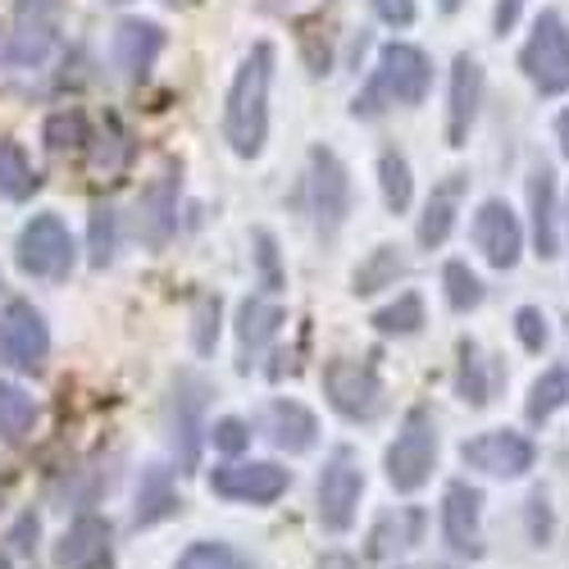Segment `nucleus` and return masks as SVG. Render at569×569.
<instances>
[{
  "mask_svg": "<svg viewBox=\"0 0 569 569\" xmlns=\"http://www.w3.org/2000/svg\"><path fill=\"white\" fill-rule=\"evenodd\" d=\"M529 506H533V515H529V519H533V542L542 547V542L551 538V515H547V497L538 492V497H533Z\"/></svg>",
  "mask_w": 569,
  "mask_h": 569,
  "instance_id": "42",
  "label": "nucleus"
},
{
  "mask_svg": "<svg viewBox=\"0 0 569 569\" xmlns=\"http://www.w3.org/2000/svg\"><path fill=\"white\" fill-rule=\"evenodd\" d=\"M438 6H442V10H456V6H460V0H438Z\"/></svg>",
  "mask_w": 569,
  "mask_h": 569,
  "instance_id": "46",
  "label": "nucleus"
},
{
  "mask_svg": "<svg viewBox=\"0 0 569 569\" xmlns=\"http://www.w3.org/2000/svg\"><path fill=\"white\" fill-rule=\"evenodd\" d=\"M219 338V297H201L197 301V351L210 356Z\"/></svg>",
  "mask_w": 569,
  "mask_h": 569,
  "instance_id": "37",
  "label": "nucleus"
},
{
  "mask_svg": "<svg viewBox=\"0 0 569 569\" xmlns=\"http://www.w3.org/2000/svg\"><path fill=\"white\" fill-rule=\"evenodd\" d=\"M210 438H214V447L228 451V456H237V451L251 442V433H247V423H242V419H219L214 429H210Z\"/></svg>",
  "mask_w": 569,
  "mask_h": 569,
  "instance_id": "39",
  "label": "nucleus"
},
{
  "mask_svg": "<svg viewBox=\"0 0 569 569\" xmlns=\"http://www.w3.org/2000/svg\"><path fill=\"white\" fill-rule=\"evenodd\" d=\"M378 178H383V201L392 214H406L410 210V164L401 151H383V160H378Z\"/></svg>",
  "mask_w": 569,
  "mask_h": 569,
  "instance_id": "31",
  "label": "nucleus"
},
{
  "mask_svg": "<svg viewBox=\"0 0 569 569\" xmlns=\"http://www.w3.org/2000/svg\"><path fill=\"white\" fill-rule=\"evenodd\" d=\"M56 19H60V0H19V32L10 37V60L14 64H41L51 56Z\"/></svg>",
  "mask_w": 569,
  "mask_h": 569,
  "instance_id": "14",
  "label": "nucleus"
},
{
  "mask_svg": "<svg viewBox=\"0 0 569 569\" xmlns=\"http://www.w3.org/2000/svg\"><path fill=\"white\" fill-rule=\"evenodd\" d=\"M365 492V473L356 465L351 447H338L319 473V525L328 533H347L356 525V506Z\"/></svg>",
  "mask_w": 569,
  "mask_h": 569,
  "instance_id": "7",
  "label": "nucleus"
},
{
  "mask_svg": "<svg viewBox=\"0 0 569 569\" xmlns=\"http://www.w3.org/2000/svg\"><path fill=\"white\" fill-rule=\"evenodd\" d=\"M201 410H206V383L197 373H178V383H173V442H178L182 465H197Z\"/></svg>",
  "mask_w": 569,
  "mask_h": 569,
  "instance_id": "18",
  "label": "nucleus"
},
{
  "mask_svg": "<svg viewBox=\"0 0 569 569\" xmlns=\"http://www.w3.org/2000/svg\"><path fill=\"white\" fill-rule=\"evenodd\" d=\"M210 492L228 497V501H251V506H269L288 492V469H278L269 460H251V465H219L210 473Z\"/></svg>",
  "mask_w": 569,
  "mask_h": 569,
  "instance_id": "11",
  "label": "nucleus"
},
{
  "mask_svg": "<svg viewBox=\"0 0 569 569\" xmlns=\"http://www.w3.org/2000/svg\"><path fill=\"white\" fill-rule=\"evenodd\" d=\"M556 132H560V151L569 156V110H565V114L556 119Z\"/></svg>",
  "mask_w": 569,
  "mask_h": 569,
  "instance_id": "45",
  "label": "nucleus"
},
{
  "mask_svg": "<svg viewBox=\"0 0 569 569\" xmlns=\"http://www.w3.org/2000/svg\"><path fill=\"white\" fill-rule=\"evenodd\" d=\"M433 460H438V423L423 406H415V410H406L401 433L388 447V483L397 492H419L429 483Z\"/></svg>",
  "mask_w": 569,
  "mask_h": 569,
  "instance_id": "3",
  "label": "nucleus"
},
{
  "mask_svg": "<svg viewBox=\"0 0 569 569\" xmlns=\"http://www.w3.org/2000/svg\"><path fill=\"white\" fill-rule=\"evenodd\" d=\"M32 187H37V173L23 147L19 141H0V201H23L32 197Z\"/></svg>",
  "mask_w": 569,
  "mask_h": 569,
  "instance_id": "25",
  "label": "nucleus"
},
{
  "mask_svg": "<svg viewBox=\"0 0 569 569\" xmlns=\"http://www.w3.org/2000/svg\"><path fill=\"white\" fill-rule=\"evenodd\" d=\"M460 192H465V178H460V173H451L442 187H433V201H429V210H423V219H419V242L429 247V251H433V247H442L447 237H451Z\"/></svg>",
  "mask_w": 569,
  "mask_h": 569,
  "instance_id": "21",
  "label": "nucleus"
},
{
  "mask_svg": "<svg viewBox=\"0 0 569 569\" xmlns=\"http://www.w3.org/2000/svg\"><path fill=\"white\" fill-rule=\"evenodd\" d=\"M519 69H525L529 82L538 91H547V97H556V91H569V28L560 23V14L547 10L533 23L529 46L519 51Z\"/></svg>",
  "mask_w": 569,
  "mask_h": 569,
  "instance_id": "6",
  "label": "nucleus"
},
{
  "mask_svg": "<svg viewBox=\"0 0 569 569\" xmlns=\"http://www.w3.org/2000/svg\"><path fill=\"white\" fill-rule=\"evenodd\" d=\"M278 323H282V310H278V306H269V301H260V297H251V301L242 306V315H237V342H242V369H251V365H256L251 356H260V351H264V342L278 333Z\"/></svg>",
  "mask_w": 569,
  "mask_h": 569,
  "instance_id": "22",
  "label": "nucleus"
},
{
  "mask_svg": "<svg viewBox=\"0 0 569 569\" xmlns=\"http://www.w3.org/2000/svg\"><path fill=\"white\" fill-rule=\"evenodd\" d=\"M479 97H483V69H479V60L456 56V69H451V119H447L451 147H465L469 123H473V114H479Z\"/></svg>",
  "mask_w": 569,
  "mask_h": 569,
  "instance_id": "19",
  "label": "nucleus"
},
{
  "mask_svg": "<svg viewBox=\"0 0 569 569\" xmlns=\"http://www.w3.org/2000/svg\"><path fill=\"white\" fill-rule=\"evenodd\" d=\"M378 333H419V323H423V301L415 292H401L392 306H383L373 319H369Z\"/></svg>",
  "mask_w": 569,
  "mask_h": 569,
  "instance_id": "33",
  "label": "nucleus"
},
{
  "mask_svg": "<svg viewBox=\"0 0 569 569\" xmlns=\"http://www.w3.org/2000/svg\"><path fill=\"white\" fill-rule=\"evenodd\" d=\"M460 460L483 469V473H497V479H519L525 469H533V442L510 433V429H497L483 438H469L460 447Z\"/></svg>",
  "mask_w": 569,
  "mask_h": 569,
  "instance_id": "12",
  "label": "nucleus"
},
{
  "mask_svg": "<svg viewBox=\"0 0 569 569\" xmlns=\"http://www.w3.org/2000/svg\"><path fill=\"white\" fill-rule=\"evenodd\" d=\"M269 82H273V46L256 41L247 60L237 64L228 101H223V141L242 156L256 160L269 137Z\"/></svg>",
  "mask_w": 569,
  "mask_h": 569,
  "instance_id": "1",
  "label": "nucleus"
},
{
  "mask_svg": "<svg viewBox=\"0 0 569 569\" xmlns=\"http://www.w3.org/2000/svg\"><path fill=\"white\" fill-rule=\"evenodd\" d=\"M264 423H269L273 447H278V451H292V456L310 451L315 438H319V419H315L301 401H273V406L264 410Z\"/></svg>",
  "mask_w": 569,
  "mask_h": 569,
  "instance_id": "20",
  "label": "nucleus"
},
{
  "mask_svg": "<svg viewBox=\"0 0 569 569\" xmlns=\"http://www.w3.org/2000/svg\"><path fill=\"white\" fill-rule=\"evenodd\" d=\"M315 569H356V560L351 556H323Z\"/></svg>",
  "mask_w": 569,
  "mask_h": 569,
  "instance_id": "44",
  "label": "nucleus"
},
{
  "mask_svg": "<svg viewBox=\"0 0 569 569\" xmlns=\"http://www.w3.org/2000/svg\"><path fill=\"white\" fill-rule=\"evenodd\" d=\"M114 260V206H91V264L106 269Z\"/></svg>",
  "mask_w": 569,
  "mask_h": 569,
  "instance_id": "36",
  "label": "nucleus"
},
{
  "mask_svg": "<svg viewBox=\"0 0 569 569\" xmlns=\"http://www.w3.org/2000/svg\"><path fill=\"white\" fill-rule=\"evenodd\" d=\"M37 401L19 383H0V442H19L32 433L37 423Z\"/></svg>",
  "mask_w": 569,
  "mask_h": 569,
  "instance_id": "24",
  "label": "nucleus"
},
{
  "mask_svg": "<svg viewBox=\"0 0 569 569\" xmlns=\"http://www.w3.org/2000/svg\"><path fill=\"white\" fill-rule=\"evenodd\" d=\"M114 556V538L110 525L97 515H82L69 525V533L56 542V565L60 569H106Z\"/></svg>",
  "mask_w": 569,
  "mask_h": 569,
  "instance_id": "15",
  "label": "nucleus"
},
{
  "mask_svg": "<svg viewBox=\"0 0 569 569\" xmlns=\"http://www.w3.org/2000/svg\"><path fill=\"white\" fill-rule=\"evenodd\" d=\"M515 19H519V0H501L497 6V32H506Z\"/></svg>",
  "mask_w": 569,
  "mask_h": 569,
  "instance_id": "43",
  "label": "nucleus"
},
{
  "mask_svg": "<svg viewBox=\"0 0 569 569\" xmlns=\"http://www.w3.org/2000/svg\"><path fill=\"white\" fill-rule=\"evenodd\" d=\"M442 533L460 556H483V492L456 483L442 501Z\"/></svg>",
  "mask_w": 569,
  "mask_h": 569,
  "instance_id": "13",
  "label": "nucleus"
},
{
  "mask_svg": "<svg viewBox=\"0 0 569 569\" xmlns=\"http://www.w3.org/2000/svg\"><path fill=\"white\" fill-rule=\"evenodd\" d=\"M560 406H569V365L547 369L538 383H533V392H529V419L542 423V419H551Z\"/></svg>",
  "mask_w": 569,
  "mask_h": 569,
  "instance_id": "27",
  "label": "nucleus"
},
{
  "mask_svg": "<svg viewBox=\"0 0 569 569\" xmlns=\"http://www.w3.org/2000/svg\"><path fill=\"white\" fill-rule=\"evenodd\" d=\"M515 333H519V342H525L529 351H542L547 347V319H542V310H533V306L515 310Z\"/></svg>",
  "mask_w": 569,
  "mask_h": 569,
  "instance_id": "38",
  "label": "nucleus"
},
{
  "mask_svg": "<svg viewBox=\"0 0 569 569\" xmlns=\"http://www.w3.org/2000/svg\"><path fill=\"white\" fill-rule=\"evenodd\" d=\"M46 351H51V333H46L41 315L28 301H10L0 315V365L41 369Z\"/></svg>",
  "mask_w": 569,
  "mask_h": 569,
  "instance_id": "10",
  "label": "nucleus"
},
{
  "mask_svg": "<svg viewBox=\"0 0 569 569\" xmlns=\"http://www.w3.org/2000/svg\"><path fill=\"white\" fill-rule=\"evenodd\" d=\"M14 260L28 278H69L73 269V237L60 214H32L19 232Z\"/></svg>",
  "mask_w": 569,
  "mask_h": 569,
  "instance_id": "4",
  "label": "nucleus"
},
{
  "mask_svg": "<svg viewBox=\"0 0 569 569\" xmlns=\"http://www.w3.org/2000/svg\"><path fill=\"white\" fill-rule=\"evenodd\" d=\"M419 529H423V515H419V510L388 515L383 525L373 529V556H392V551L415 547V542H419Z\"/></svg>",
  "mask_w": 569,
  "mask_h": 569,
  "instance_id": "29",
  "label": "nucleus"
},
{
  "mask_svg": "<svg viewBox=\"0 0 569 569\" xmlns=\"http://www.w3.org/2000/svg\"><path fill=\"white\" fill-rule=\"evenodd\" d=\"M178 569H251V565L223 542H197L178 560Z\"/></svg>",
  "mask_w": 569,
  "mask_h": 569,
  "instance_id": "35",
  "label": "nucleus"
},
{
  "mask_svg": "<svg viewBox=\"0 0 569 569\" xmlns=\"http://www.w3.org/2000/svg\"><path fill=\"white\" fill-rule=\"evenodd\" d=\"M323 397L347 419H373L383 406V378L373 360H328L323 365Z\"/></svg>",
  "mask_w": 569,
  "mask_h": 569,
  "instance_id": "5",
  "label": "nucleus"
},
{
  "mask_svg": "<svg viewBox=\"0 0 569 569\" xmlns=\"http://www.w3.org/2000/svg\"><path fill=\"white\" fill-rule=\"evenodd\" d=\"M160 51H164V28L160 23H151V19H123L114 28L110 60H114V69L123 78H141V73L156 64Z\"/></svg>",
  "mask_w": 569,
  "mask_h": 569,
  "instance_id": "16",
  "label": "nucleus"
},
{
  "mask_svg": "<svg viewBox=\"0 0 569 569\" xmlns=\"http://www.w3.org/2000/svg\"><path fill=\"white\" fill-rule=\"evenodd\" d=\"M433 87V64L429 56L419 51V46H383V56H378V69H373V82L356 97L351 114L356 119H373L383 106H419L429 97Z\"/></svg>",
  "mask_w": 569,
  "mask_h": 569,
  "instance_id": "2",
  "label": "nucleus"
},
{
  "mask_svg": "<svg viewBox=\"0 0 569 569\" xmlns=\"http://www.w3.org/2000/svg\"><path fill=\"white\" fill-rule=\"evenodd\" d=\"M473 242H479V251L488 256L492 269H510L519 260V242H525V232H519L510 206L483 201L479 214H473Z\"/></svg>",
  "mask_w": 569,
  "mask_h": 569,
  "instance_id": "17",
  "label": "nucleus"
},
{
  "mask_svg": "<svg viewBox=\"0 0 569 569\" xmlns=\"http://www.w3.org/2000/svg\"><path fill=\"white\" fill-rule=\"evenodd\" d=\"M46 151H56V156H64V151H82L87 147V114L82 110H60V114H51L46 119Z\"/></svg>",
  "mask_w": 569,
  "mask_h": 569,
  "instance_id": "32",
  "label": "nucleus"
},
{
  "mask_svg": "<svg viewBox=\"0 0 569 569\" xmlns=\"http://www.w3.org/2000/svg\"><path fill=\"white\" fill-rule=\"evenodd\" d=\"M442 282H447V301H451V310H473V306L483 301V282L473 278V269L460 264V260H451V264L442 269Z\"/></svg>",
  "mask_w": 569,
  "mask_h": 569,
  "instance_id": "34",
  "label": "nucleus"
},
{
  "mask_svg": "<svg viewBox=\"0 0 569 569\" xmlns=\"http://www.w3.org/2000/svg\"><path fill=\"white\" fill-rule=\"evenodd\" d=\"M406 273V260L397 256V247H378L360 269H356V297H369L378 288H392V282Z\"/></svg>",
  "mask_w": 569,
  "mask_h": 569,
  "instance_id": "28",
  "label": "nucleus"
},
{
  "mask_svg": "<svg viewBox=\"0 0 569 569\" xmlns=\"http://www.w3.org/2000/svg\"><path fill=\"white\" fill-rule=\"evenodd\" d=\"M306 192H310V214H315V228L323 237H333L351 210V178L342 169V160L328 151V147H315L310 151V178H306Z\"/></svg>",
  "mask_w": 569,
  "mask_h": 569,
  "instance_id": "8",
  "label": "nucleus"
},
{
  "mask_svg": "<svg viewBox=\"0 0 569 569\" xmlns=\"http://www.w3.org/2000/svg\"><path fill=\"white\" fill-rule=\"evenodd\" d=\"M373 10H378V19H388L397 28L415 23V0H373Z\"/></svg>",
  "mask_w": 569,
  "mask_h": 569,
  "instance_id": "41",
  "label": "nucleus"
},
{
  "mask_svg": "<svg viewBox=\"0 0 569 569\" xmlns=\"http://www.w3.org/2000/svg\"><path fill=\"white\" fill-rule=\"evenodd\" d=\"M256 256H260V273H264V288L278 292L282 288V269H278V247H273V237L269 232H256Z\"/></svg>",
  "mask_w": 569,
  "mask_h": 569,
  "instance_id": "40",
  "label": "nucleus"
},
{
  "mask_svg": "<svg viewBox=\"0 0 569 569\" xmlns=\"http://www.w3.org/2000/svg\"><path fill=\"white\" fill-rule=\"evenodd\" d=\"M529 206H533V242H538V256H556V178L551 169H533L529 178Z\"/></svg>",
  "mask_w": 569,
  "mask_h": 569,
  "instance_id": "23",
  "label": "nucleus"
},
{
  "mask_svg": "<svg viewBox=\"0 0 569 569\" xmlns=\"http://www.w3.org/2000/svg\"><path fill=\"white\" fill-rule=\"evenodd\" d=\"M456 392L469 401V406H488L492 388H488V373H483V356L469 338L460 342V369H456Z\"/></svg>",
  "mask_w": 569,
  "mask_h": 569,
  "instance_id": "30",
  "label": "nucleus"
},
{
  "mask_svg": "<svg viewBox=\"0 0 569 569\" xmlns=\"http://www.w3.org/2000/svg\"><path fill=\"white\" fill-rule=\"evenodd\" d=\"M173 506H178V497L169 488V469L151 465L147 479H141V492H137V529H147V525H156V519H164Z\"/></svg>",
  "mask_w": 569,
  "mask_h": 569,
  "instance_id": "26",
  "label": "nucleus"
},
{
  "mask_svg": "<svg viewBox=\"0 0 569 569\" xmlns=\"http://www.w3.org/2000/svg\"><path fill=\"white\" fill-rule=\"evenodd\" d=\"M178 187H182V164H164L160 178H151L137 197V237L151 251H164L178 228Z\"/></svg>",
  "mask_w": 569,
  "mask_h": 569,
  "instance_id": "9",
  "label": "nucleus"
}]
</instances>
